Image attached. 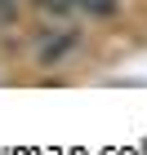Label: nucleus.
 <instances>
[{
	"label": "nucleus",
	"instance_id": "1",
	"mask_svg": "<svg viewBox=\"0 0 147 155\" xmlns=\"http://www.w3.org/2000/svg\"><path fill=\"white\" fill-rule=\"evenodd\" d=\"M76 5H80V9H89L94 18H103V13H111V9H116V0H76Z\"/></svg>",
	"mask_w": 147,
	"mask_h": 155
}]
</instances>
